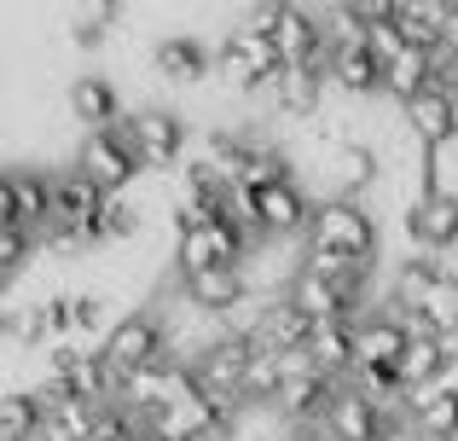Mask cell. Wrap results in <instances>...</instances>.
Instances as JSON below:
<instances>
[{
  "label": "cell",
  "mask_w": 458,
  "mask_h": 441,
  "mask_svg": "<svg viewBox=\"0 0 458 441\" xmlns=\"http://www.w3.org/2000/svg\"><path fill=\"white\" fill-rule=\"evenodd\" d=\"M76 169L88 174L105 198H123L146 163H140V151H134L128 123H116V128H105V134H88V140H81V146H76Z\"/></svg>",
  "instance_id": "3957f363"
},
{
  "label": "cell",
  "mask_w": 458,
  "mask_h": 441,
  "mask_svg": "<svg viewBox=\"0 0 458 441\" xmlns=\"http://www.w3.org/2000/svg\"><path fill=\"white\" fill-rule=\"evenodd\" d=\"M157 76L174 81V88H198L203 76H215L209 70V47L191 41V35H168V41L157 47Z\"/></svg>",
  "instance_id": "9a60e30c"
},
{
  "label": "cell",
  "mask_w": 458,
  "mask_h": 441,
  "mask_svg": "<svg viewBox=\"0 0 458 441\" xmlns=\"http://www.w3.org/2000/svg\"><path fill=\"white\" fill-rule=\"evenodd\" d=\"M366 53H371V58H377V64H383V70H389V64H394V58H406V30H401V23H394V18H383V23H371V30H366Z\"/></svg>",
  "instance_id": "cb8c5ba5"
},
{
  "label": "cell",
  "mask_w": 458,
  "mask_h": 441,
  "mask_svg": "<svg viewBox=\"0 0 458 441\" xmlns=\"http://www.w3.org/2000/svg\"><path fill=\"white\" fill-rule=\"evenodd\" d=\"M401 123H406V134L418 140V146H429V151H441L447 140L458 134V93L447 88H429L424 99H412L401 111Z\"/></svg>",
  "instance_id": "ba28073f"
},
{
  "label": "cell",
  "mask_w": 458,
  "mask_h": 441,
  "mask_svg": "<svg viewBox=\"0 0 458 441\" xmlns=\"http://www.w3.org/2000/svg\"><path fill=\"white\" fill-rule=\"evenodd\" d=\"M70 319H76V331H99V326H105V296H99V291L70 296Z\"/></svg>",
  "instance_id": "4316f807"
},
{
  "label": "cell",
  "mask_w": 458,
  "mask_h": 441,
  "mask_svg": "<svg viewBox=\"0 0 458 441\" xmlns=\"http://www.w3.org/2000/svg\"><path fill=\"white\" fill-rule=\"evenodd\" d=\"M105 366H111L116 377L140 372V366H157V360H174V349H168V326L157 308H140V314H123L111 331H105L99 343Z\"/></svg>",
  "instance_id": "6da1fadb"
},
{
  "label": "cell",
  "mask_w": 458,
  "mask_h": 441,
  "mask_svg": "<svg viewBox=\"0 0 458 441\" xmlns=\"http://www.w3.org/2000/svg\"><path fill=\"white\" fill-rule=\"evenodd\" d=\"M0 226L47 233L53 226V181L35 169H6L0 174Z\"/></svg>",
  "instance_id": "5b68a950"
},
{
  "label": "cell",
  "mask_w": 458,
  "mask_h": 441,
  "mask_svg": "<svg viewBox=\"0 0 458 441\" xmlns=\"http://www.w3.org/2000/svg\"><path fill=\"white\" fill-rule=\"evenodd\" d=\"M302 267L313 273V279H325V284H331V291L343 296L348 308H360V296H366V284H371V267H366V261L336 256V250H313V244H308Z\"/></svg>",
  "instance_id": "7c38bea8"
},
{
  "label": "cell",
  "mask_w": 458,
  "mask_h": 441,
  "mask_svg": "<svg viewBox=\"0 0 458 441\" xmlns=\"http://www.w3.org/2000/svg\"><path fill=\"white\" fill-rule=\"evenodd\" d=\"M406 349H412V326L394 308L371 314V319H354V377H394Z\"/></svg>",
  "instance_id": "277c9868"
},
{
  "label": "cell",
  "mask_w": 458,
  "mask_h": 441,
  "mask_svg": "<svg viewBox=\"0 0 458 441\" xmlns=\"http://www.w3.org/2000/svg\"><path fill=\"white\" fill-rule=\"evenodd\" d=\"M325 76L336 81L343 93H383V64L366 53V41H348V47H331V64H325Z\"/></svg>",
  "instance_id": "5bb4252c"
},
{
  "label": "cell",
  "mask_w": 458,
  "mask_h": 441,
  "mask_svg": "<svg viewBox=\"0 0 458 441\" xmlns=\"http://www.w3.org/2000/svg\"><path fill=\"white\" fill-rule=\"evenodd\" d=\"M284 296H291V308H296L302 319H313V326H331V319H354V308H348L325 279H313L308 267H296V279H291V291H284Z\"/></svg>",
  "instance_id": "ac0fdd59"
},
{
  "label": "cell",
  "mask_w": 458,
  "mask_h": 441,
  "mask_svg": "<svg viewBox=\"0 0 458 441\" xmlns=\"http://www.w3.org/2000/svg\"><path fill=\"white\" fill-rule=\"evenodd\" d=\"M296 441H313V436H296Z\"/></svg>",
  "instance_id": "f1b7e54d"
},
{
  "label": "cell",
  "mask_w": 458,
  "mask_h": 441,
  "mask_svg": "<svg viewBox=\"0 0 458 441\" xmlns=\"http://www.w3.org/2000/svg\"><path fill=\"white\" fill-rule=\"evenodd\" d=\"M128 134H134V151L146 169H174L180 151H186V123L163 105H146V111L128 116Z\"/></svg>",
  "instance_id": "52a82bcc"
},
{
  "label": "cell",
  "mask_w": 458,
  "mask_h": 441,
  "mask_svg": "<svg viewBox=\"0 0 458 441\" xmlns=\"http://www.w3.org/2000/svg\"><path fill=\"white\" fill-rule=\"evenodd\" d=\"M116 18H123V6H81L76 12V47H99Z\"/></svg>",
  "instance_id": "d4e9b609"
},
{
  "label": "cell",
  "mask_w": 458,
  "mask_h": 441,
  "mask_svg": "<svg viewBox=\"0 0 458 441\" xmlns=\"http://www.w3.org/2000/svg\"><path fill=\"white\" fill-rule=\"evenodd\" d=\"M70 116H76L88 134H105V128L123 123V99H116L111 76H76L70 81Z\"/></svg>",
  "instance_id": "8fae6325"
},
{
  "label": "cell",
  "mask_w": 458,
  "mask_h": 441,
  "mask_svg": "<svg viewBox=\"0 0 458 441\" xmlns=\"http://www.w3.org/2000/svg\"><path fill=\"white\" fill-rule=\"evenodd\" d=\"M41 407H35L30 389H12V395H0V441H30L41 430Z\"/></svg>",
  "instance_id": "7402d4cb"
},
{
  "label": "cell",
  "mask_w": 458,
  "mask_h": 441,
  "mask_svg": "<svg viewBox=\"0 0 458 441\" xmlns=\"http://www.w3.org/2000/svg\"><path fill=\"white\" fill-rule=\"evenodd\" d=\"M319 430H325V441H389V419H383V407L360 384H343Z\"/></svg>",
  "instance_id": "8992f818"
},
{
  "label": "cell",
  "mask_w": 458,
  "mask_h": 441,
  "mask_svg": "<svg viewBox=\"0 0 458 441\" xmlns=\"http://www.w3.org/2000/svg\"><path fill=\"white\" fill-rule=\"evenodd\" d=\"M331 163H336V186H343V198L366 192V186H377L383 174V157L371 146H360V140H343V146H331Z\"/></svg>",
  "instance_id": "ffe728a7"
},
{
  "label": "cell",
  "mask_w": 458,
  "mask_h": 441,
  "mask_svg": "<svg viewBox=\"0 0 458 441\" xmlns=\"http://www.w3.org/2000/svg\"><path fill=\"white\" fill-rule=\"evenodd\" d=\"M406 238L418 250H453L458 244V192H429L406 216Z\"/></svg>",
  "instance_id": "30bf717a"
},
{
  "label": "cell",
  "mask_w": 458,
  "mask_h": 441,
  "mask_svg": "<svg viewBox=\"0 0 458 441\" xmlns=\"http://www.w3.org/2000/svg\"><path fill=\"white\" fill-rule=\"evenodd\" d=\"M308 244L313 250H336V256H354V261L371 267V256H377V221H371V209H360L354 198H325V204L313 209Z\"/></svg>",
  "instance_id": "7a4b0ae2"
},
{
  "label": "cell",
  "mask_w": 458,
  "mask_h": 441,
  "mask_svg": "<svg viewBox=\"0 0 458 441\" xmlns=\"http://www.w3.org/2000/svg\"><path fill=\"white\" fill-rule=\"evenodd\" d=\"M436 88V53H418V47H406V58H394L389 70H383V93H389L394 105H412L424 99V93Z\"/></svg>",
  "instance_id": "2e32d148"
},
{
  "label": "cell",
  "mask_w": 458,
  "mask_h": 441,
  "mask_svg": "<svg viewBox=\"0 0 458 441\" xmlns=\"http://www.w3.org/2000/svg\"><path fill=\"white\" fill-rule=\"evenodd\" d=\"M441 284V267L436 261H401V273H394V314H424L429 291Z\"/></svg>",
  "instance_id": "44dd1931"
},
{
  "label": "cell",
  "mask_w": 458,
  "mask_h": 441,
  "mask_svg": "<svg viewBox=\"0 0 458 441\" xmlns=\"http://www.w3.org/2000/svg\"><path fill=\"white\" fill-rule=\"evenodd\" d=\"M256 209H261V233H267V238H296V233H308V226H313V204L302 198V186H296V181L261 186Z\"/></svg>",
  "instance_id": "9c48e42d"
},
{
  "label": "cell",
  "mask_w": 458,
  "mask_h": 441,
  "mask_svg": "<svg viewBox=\"0 0 458 441\" xmlns=\"http://www.w3.org/2000/svg\"><path fill=\"white\" fill-rule=\"evenodd\" d=\"M30 238H35V233H23V226H0V273H6V279H18V273H23Z\"/></svg>",
  "instance_id": "484cf974"
},
{
  "label": "cell",
  "mask_w": 458,
  "mask_h": 441,
  "mask_svg": "<svg viewBox=\"0 0 458 441\" xmlns=\"http://www.w3.org/2000/svg\"><path fill=\"white\" fill-rule=\"evenodd\" d=\"M424 326L436 331V337H453V331H458V279H453V273H441V284L429 291V302H424Z\"/></svg>",
  "instance_id": "603a6c76"
},
{
  "label": "cell",
  "mask_w": 458,
  "mask_h": 441,
  "mask_svg": "<svg viewBox=\"0 0 458 441\" xmlns=\"http://www.w3.org/2000/svg\"><path fill=\"white\" fill-rule=\"evenodd\" d=\"M313 366H319L331 384H343L354 372V319H331V326H313V343H308Z\"/></svg>",
  "instance_id": "e0dca14e"
},
{
  "label": "cell",
  "mask_w": 458,
  "mask_h": 441,
  "mask_svg": "<svg viewBox=\"0 0 458 441\" xmlns=\"http://www.w3.org/2000/svg\"><path fill=\"white\" fill-rule=\"evenodd\" d=\"M325 70H284L279 76V116H291V123H313V116L325 111Z\"/></svg>",
  "instance_id": "d6986e66"
},
{
  "label": "cell",
  "mask_w": 458,
  "mask_h": 441,
  "mask_svg": "<svg viewBox=\"0 0 458 441\" xmlns=\"http://www.w3.org/2000/svg\"><path fill=\"white\" fill-rule=\"evenodd\" d=\"M436 389H441V395H447V401H458V349L447 354V366H441V377H436Z\"/></svg>",
  "instance_id": "83f0119b"
},
{
  "label": "cell",
  "mask_w": 458,
  "mask_h": 441,
  "mask_svg": "<svg viewBox=\"0 0 458 441\" xmlns=\"http://www.w3.org/2000/svg\"><path fill=\"white\" fill-rule=\"evenodd\" d=\"M256 343H261V349H273V354H296V349H308V343H313V319L296 314L291 296H267V314H261Z\"/></svg>",
  "instance_id": "4fadbf2b"
}]
</instances>
